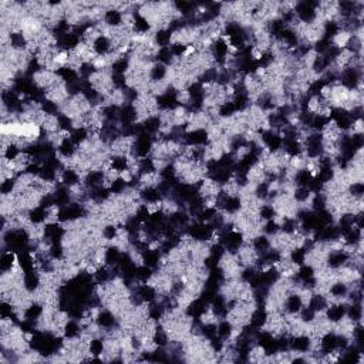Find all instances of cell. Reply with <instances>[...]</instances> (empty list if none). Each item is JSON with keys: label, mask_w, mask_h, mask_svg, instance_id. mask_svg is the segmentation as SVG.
<instances>
[{"label": "cell", "mask_w": 364, "mask_h": 364, "mask_svg": "<svg viewBox=\"0 0 364 364\" xmlns=\"http://www.w3.org/2000/svg\"><path fill=\"white\" fill-rule=\"evenodd\" d=\"M303 302L300 299V296L294 291H291L288 294L286 300H285V305H283V311L286 313H299L302 308H303Z\"/></svg>", "instance_id": "2"}, {"label": "cell", "mask_w": 364, "mask_h": 364, "mask_svg": "<svg viewBox=\"0 0 364 364\" xmlns=\"http://www.w3.org/2000/svg\"><path fill=\"white\" fill-rule=\"evenodd\" d=\"M140 200L143 203H152L163 200L158 188H143L140 189Z\"/></svg>", "instance_id": "5"}, {"label": "cell", "mask_w": 364, "mask_h": 364, "mask_svg": "<svg viewBox=\"0 0 364 364\" xmlns=\"http://www.w3.org/2000/svg\"><path fill=\"white\" fill-rule=\"evenodd\" d=\"M70 138H72V141H73L75 146H80L90 138V132H89V129L86 127L74 128L73 131L70 132Z\"/></svg>", "instance_id": "8"}, {"label": "cell", "mask_w": 364, "mask_h": 364, "mask_svg": "<svg viewBox=\"0 0 364 364\" xmlns=\"http://www.w3.org/2000/svg\"><path fill=\"white\" fill-rule=\"evenodd\" d=\"M104 23L109 27H120L123 26V13L117 9H111L107 10L104 15Z\"/></svg>", "instance_id": "6"}, {"label": "cell", "mask_w": 364, "mask_h": 364, "mask_svg": "<svg viewBox=\"0 0 364 364\" xmlns=\"http://www.w3.org/2000/svg\"><path fill=\"white\" fill-rule=\"evenodd\" d=\"M46 219H47V209L43 208V206H36V208H33V209L29 211V220H30V223L43 225V223H46Z\"/></svg>", "instance_id": "7"}, {"label": "cell", "mask_w": 364, "mask_h": 364, "mask_svg": "<svg viewBox=\"0 0 364 364\" xmlns=\"http://www.w3.org/2000/svg\"><path fill=\"white\" fill-rule=\"evenodd\" d=\"M171 32L166 30V29H163V30H155L154 32V41L155 44L163 49V47H169L171 44Z\"/></svg>", "instance_id": "9"}, {"label": "cell", "mask_w": 364, "mask_h": 364, "mask_svg": "<svg viewBox=\"0 0 364 364\" xmlns=\"http://www.w3.org/2000/svg\"><path fill=\"white\" fill-rule=\"evenodd\" d=\"M91 46L97 55H107L112 52L111 40L107 36H100L98 38H95V41Z\"/></svg>", "instance_id": "3"}, {"label": "cell", "mask_w": 364, "mask_h": 364, "mask_svg": "<svg viewBox=\"0 0 364 364\" xmlns=\"http://www.w3.org/2000/svg\"><path fill=\"white\" fill-rule=\"evenodd\" d=\"M15 266H18V254L15 251H1V257H0L1 273L10 272Z\"/></svg>", "instance_id": "1"}, {"label": "cell", "mask_w": 364, "mask_h": 364, "mask_svg": "<svg viewBox=\"0 0 364 364\" xmlns=\"http://www.w3.org/2000/svg\"><path fill=\"white\" fill-rule=\"evenodd\" d=\"M166 74H168V67L165 64H161V63L155 61L151 66V69H149V81L151 83H157V81L166 80Z\"/></svg>", "instance_id": "4"}]
</instances>
